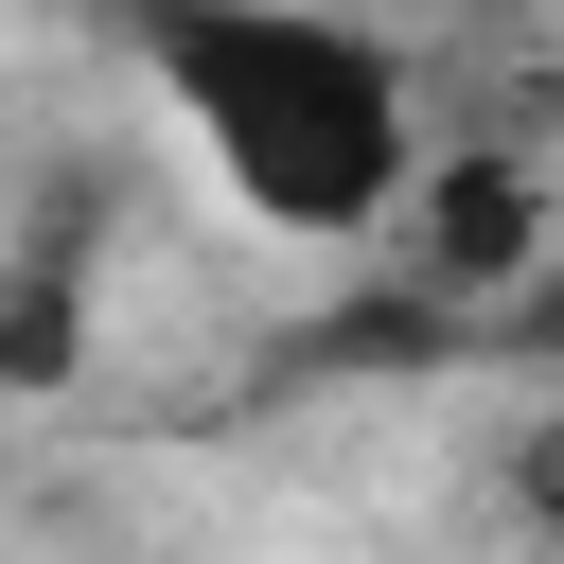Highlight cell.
I'll use <instances>...</instances> for the list:
<instances>
[{
  "label": "cell",
  "mask_w": 564,
  "mask_h": 564,
  "mask_svg": "<svg viewBox=\"0 0 564 564\" xmlns=\"http://www.w3.org/2000/svg\"><path fill=\"white\" fill-rule=\"evenodd\" d=\"M70 18H88V35H123V53H141V35H159V18H212V0H70Z\"/></svg>",
  "instance_id": "obj_5"
},
{
  "label": "cell",
  "mask_w": 564,
  "mask_h": 564,
  "mask_svg": "<svg viewBox=\"0 0 564 564\" xmlns=\"http://www.w3.org/2000/svg\"><path fill=\"white\" fill-rule=\"evenodd\" d=\"M529 264V176L476 159V176H423V282H511Z\"/></svg>",
  "instance_id": "obj_2"
},
{
  "label": "cell",
  "mask_w": 564,
  "mask_h": 564,
  "mask_svg": "<svg viewBox=\"0 0 564 564\" xmlns=\"http://www.w3.org/2000/svg\"><path fill=\"white\" fill-rule=\"evenodd\" d=\"M53 370H70V282L0 264V388H53Z\"/></svg>",
  "instance_id": "obj_3"
},
{
  "label": "cell",
  "mask_w": 564,
  "mask_h": 564,
  "mask_svg": "<svg viewBox=\"0 0 564 564\" xmlns=\"http://www.w3.org/2000/svg\"><path fill=\"white\" fill-rule=\"evenodd\" d=\"M141 88L176 106V141L300 247H370L423 194V106L388 70V35H352L335 0H212L141 35Z\"/></svg>",
  "instance_id": "obj_1"
},
{
  "label": "cell",
  "mask_w": 564,
  "mask_h": 564,
  "mask_svg": "<svg viewBox=\"0 0 564 564\" xmlns=\"http://www.w3.org/2000/svg\"><path fill=\"white\" fill-rule=\"evenodd\" d=\"M511 511H529V529H546V546H564V405H546V423H529V441H511Z\"/></svg>",
  "instance_id": "obj_4"
}]
</instances>
